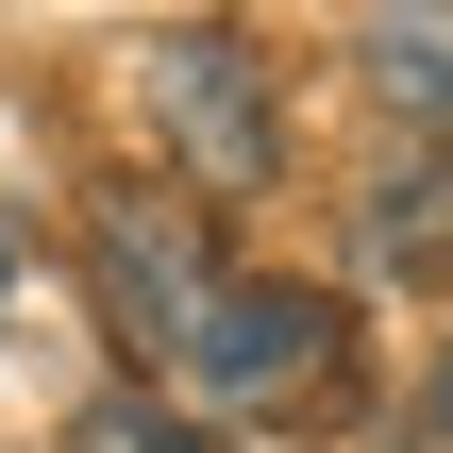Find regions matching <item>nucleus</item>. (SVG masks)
<instances>
[{
  "mask_svg": "<svg viewBox=\"0 0 453 453\" xmlns=\"http://www.w3.org/2000/svg\"><path fill=\"white\" fill-rule=\"evenodd\" d=\"M84 269H101V319H118L134 353H185V319L219 303L202 202H168V185H101V202H84Z\"/></svg>",
  "mask_w": 453,
  "mask_h": 453,
  "instance_id": "obj_1",
  "label": "nucleus"
},
{
  "mask_svg": "<svg viewBox=\"0 0 453 453\" xmlns=\"http://www.w3.org/2000/svg\"><path fill=\"white\" fill-rule=\"evenodd\" d=\"M151 118H168V151H185L202 185H235V202H252V185L286 168V118H269V67H252V34H219V17L151 50Z\"/></svg>",
  "mask_w": 453,
  "mask_h": 453,
  "instance_id": "obj_2",
  "label": "nucleus"
},
{
  "mask_svg": "<svg viewBox=\"0 0 453 453\" xmlns=\"http://www.w3.org/2000/svg\"><path fill=\"white\" fill-rule=\"evenodd\" d=\"M319 353H336V303L319 286H219L185 319V387H219V403H286Z\"/></svg>",
  "mask_w": 453,
  "mask_h": 453,
  "instance_id": "obj_3",
  "label": "nucleus"
},
{
  "mask_svg": "<svg viewBox=\"0 0 453 453\" xmlns=\"http://www.w3.org/2000/svg\"><path fill=\"white\" fill-rule=\"evenodd\" d=\"M353 235H370V269H453V151H420V168H387Z\"/></svg>",
  "mask_w": 453,
  "mask_h": 453,
  "instance_id": "obj_4",
  "label": "nucleus"
},
{
  "mask_svg": "<svg viewBox=\"0 0 453 453\" xmlns=\"http://www.w3.org/2000/svg\"><path fill=\"white\" fill-rule=\"evenodd\" d=\"M370 84H387V118L453 134V17H387V34H370Z\"/></svg>",
  "mask_w": 453,
  "mask_h": 453,
  "instance_id": "obj_5",
  "label": "nucleus"
},
{
  "mask_svg": "<svg viewBox=\"0 0 453 453\" xmlns=\"http://www.w3.org/2000/svg\"><path fill=\"white\" fill-rule=\"evenodd\" d=\"M67 453H219L185 403H151V387H101L84 420H67Z\"/></svg>",
  "mask_w": 453,
  "mask_h": 453,
  "instance_id": "obj_6",
  "label": "nucleus"
},
{
  "mask_svg": "<svg viewBox=\"0 0 453 453\" xmlns=\"http://www.w3.org/2000/svg\"><path fill=\"white\" fill-rule=\"evenodd\" d=\"M420 453H453V353H437V387H420Z\"/></svg>",
  "mask_w": 453,
  "mask_h": 453,
  "instance_id": "obj_7",
  "label": "nucleus"
}]
</instances>
